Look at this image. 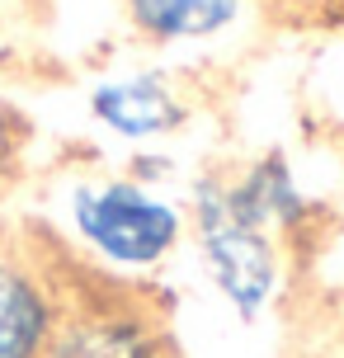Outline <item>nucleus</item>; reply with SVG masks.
Masks as SVG:
<instances>
[{
	"mask_svg": "<svg viewBox=\"0 0 344 358\" xmlns=\"http://www.w3.org/2000/svg\"><path fill=\"white\" fill-rule=\"evenodd\" d=\"M62 255L76 273L146 287L189 241L184 203L161 194L137 170L127 175H80L62 198Z\"/></svg>",
	"mask_w": 344,
	"mask_h": 358,
	"instance_id": "obj_1",
	"label": "nucleus"
},
{
	"mask_svg": "<svg viewBox=\"0 0 344 358\" xmlns=\"http://www.w3.org/2000/svg\"><path fill=\"white\" fill-rule=\"evenodd\" d=\"M189 245L199 255V268L217 302L241 325H259L283 302L292 250L278 245L269 231H259L227 194V175H199L184 198Z\"/></svg>",
	"mask_w": 344,
	"mask_h": 358,
	"instance_id": "obj_2",
	"label": "nucleus"
},
{
	"mask_svg": "<svg viewBox=\"0 0 344 358\" xmlns=\"http://www.w3.org/2000/svg\"><path fill=\"white\" fill-rule=\"evenodd\" d=\"M43 358H180V344L151 287L76 273Z\"/></svg>",
	"mask_w": 344,
	"mask_h": 358,
	"instance_id": "obj_3",
	"label": "nucleus"
},
{
	"mask_svg": "<svg viewBox=\"0 0 344 358\" xmlns=\"http://www.w3.org/2000/svg\"><path fill=\"white\" fill-rule=\"evenodd\" d=\"M71 283L76 264L57 241L0 227V358L48 354Z\"/></svg>",
	"mask_w": 344,
	"mask_h": 358,
	"instance_id": "obj_4",
	"label": "nucleus"
},
{
	"mask_svg": "<svg viewBox=\"0 0 344 358\" xmlns=\"http://www.w3.org/2000/svg\"><path fill=\"white\" fill-rule=\"evenodd\" d=\"M90 108L94 127H104L113 142L127 146H156L180 137L189 118H194V99L189 90L175 80L170 71H123V76H104L90 90Z\"/></svg>",
	"mask_w": 344,
	"mask_h": 358,
	"instance_id": "obj_5",
	"label": "nucleus"
},
{
	"mask_svg": "<svg viewBox=\"0 0 344 358\" xmlns=\"http://www.w3.org/2000/svg\"><path fill=\"white\" fill-rule=\"evenodd\" d=\"M227 194L259 231H269L278 245H297L316 227V198L302 189L283 151H264L227 175Z\"/></svg>",
	"mask_w": 344,
	"mask_h": 358,
	"instance_id": "obj_6",
	"label": "nucleus"
},
{
	"mask_svg": "<svg viewBox=\"0 0 344 358\" xmlns=\"http://www.w3.org/2000/svg\"><path fill=\"white\" fill-rule=\"evenodd\" d=\"M127 24L156 43V48H180V43H208L227 34L245 0H123Z\"/></svg>",
	"mask_w": 344,
	"mask_h": 358,
	"instance_id": "obj_7",
	"label": "nucleus"
},
{
	"mask_svg": "<svg viewBox=\"0 0 344 358\" xmlns=\"http://www.w3.org/2000/svg\"><path fill=\"white\" fill-rule=\"evenodd\" d=\"M29 142H34V127L24 118V108L0 90V189H10L29 161Z\"/></svg>",
	"mask_w": 344,
	"mask_h": 358,
	"instance_id": "obj_8",
	"label": "nucleus"
}]
</instances>
